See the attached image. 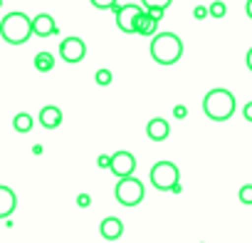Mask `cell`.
<instances>
[{
  "label": "cell",
  "mask_w": 252,
  "mask_h": 243,
  "mask_svg": "<svg viewBox=\"0 0 252 243\" xmlns=\"http://www.w3.org/2000/svg\"><path fill=\"white\" fill-rule=\"evenodd\" d=\"M245 62H247V70L252 72V47L247 50V57H245Z\"/></svg>",
  "instance_id": "4316f807"
},
{
  "label": "cell",
  "mask_w": 252,
  "mask_h": 243,
  "mask_svg": "<svg viewBox=\"0 0 252 243\" xmlns=\"http://www.w3.org/2000/svg\"><path fill=\"white\" fill-rule=\"evenodd\" d=\"M99 233H101L106 241H116V238H121V233H124V223H121L116 216H106V218L101 221V226H99Z\"/></svg>",
  "instance_id": "7c38bea8"
},
{
  "label": "cell",
  "mask_w": 252,
  "mask_h": 243,
  "mask_svg": "<svg viewBox=\"0 0 252 243\" xmlns=\"http://www.w3.org/2000/svg\"><path fill=\"white\" fill-rule=\"evenodd\" d=\"M89 201H92V199H89L87 194H79V196H77V206H89Z\"/></svg>",
  "instance_id": "484cf974"
},
{
  "label": "cell",
  "mask_w": 252,
  "mask_h": 243,
  "mask_svg": "<svg viewBox=\"0 0 252 243\" xmlns=\"http://www.w3.org/2000/svg\"><path fill=\"white\" fill-rule=\"evenodd\" d=\"M146 134H149L151 142H166L168 134H171V127H168V122L163 117H154L146 124Z\"/></svg>",
  "instance_id": "30bf717a"
},
{
  "label": "cell",
  "mask_w": 252,
  "mask_h": 243,
  "mask_svg": "<svg viewBox=\"0 0 252 243\" xmlns=\"http://www.w3.org/2000/svg\"><path fill=\"white\" fill-rule=\"evenodd\" d=\"M109 162H111L109 154H99V157H96V166H99V169H109Z\"/></svg>",
  "instance_id": "603a6c76"
},
{
  "label": "cell",
  "mask_w": 252,
  "mask_h": 243,
  "mask_svg": "<svg viewBox=\"0 0 252 243\" xmlns=\"http://www.w3.org/2000/svg\"><path fill=\"white\" fill-rule=\"evenodd\" d=\"M109 171H111L116 179L131 176V174L136 171V157H134L131 152H124V149L114 152V154H111V162H109Z\"/></svg>",
  "instance_id": "52a82bcc"
},
{
  "label": "cell",
  "mask_w": 252,
  "mask_h": 243,
  "mask_svg": "<svg viewBox=\"0 0 252 243\" xmlns=\"http://www.w3.org/2000/svg\"><path fill=\"white\" fill-rule=\"evenodd\" d=\"M32 62H35V70H37V72H50V70L55 67V57H52V52H37Z\"/></svg>",
  "instance_id": "e0dca14e"
},
{
  "label": "cell",
  "mask_w": 252,
  "mask_h": 243,
  "mask_svg": "<svg viewBox=\"0 0 252 243\" xmlns=\"http://www.w3.org/2000/svg\"><path fill=\"white\" fill-rule=\"evenodd\" d=\"M144 184L131 174V176H121L119 179V184H116V189H114V196H116V201L119 203H124V206H136V203H141L144 201Z\"/></svg>",
  "instance_id": "5b68a950"
},
{
  "label": "cell",
  "mask_w": 252,
  "mask_h": 243,
  "mask_svg": "<svg viewBox=\"0 0 252 243\" xmlns=\"http://www.w3.org/2000/svg\"><path fill=\"white\" fill-rule=\"evenodd\" d=\"M111 10L116 13V25H119V30L134 35V30H136V20L141 18V13H144L146 8H144V5H119V3H116Z\"/></svg>",
  "instance_id": "8992f818"
},
{
  "label": "cell",
  "mask_w": 252,
  "mask_h": 243,
  "mask_svg": "<svg viewBox=\"0 0 252 243\" xmlns=\"http://www.w3.org/2000/svg\"><path fill=\"white\" fill-rule=\"evenodd\" d=\"M151 57L158 65H173L183 57V40L176 33L151 35Z\"/></svg>",
  "instance_id": "7a4b0ae2"
},
{
  "label": "cell",
  "mask_w": 252,
  "mask_h": 243,
  "mask_svg": "<svg viewBox=\"0 0 252 243\" xmlns=\"http://www.w3.org/2000/svg\"><path fill=\"white\" fill-rule=\"evenodd\" d=\"M156 30H158V18H154L149 10H144L141 18L136 20L134 35H156Z\"/></svg>",
  "instance_id": "5bb4252c"
},
{
  "label": "cell",
  "mask_w": 252,
  "mask_h": 243,
  "mask_svg": "<svg viewBox=\"0 0 252 243\" xmlns=\"http://www.w3.org/2000/svg\"><path fill=\"white\" fill-rule=\"evenodd\" d=\"M32 35L37 38H50V35H57V23L50 13H37L32 18Z\"/></svg>",
  "instance_id": "9c48e42d"
},
{
  "label": "cell",
  "mask_w": 252,
  "mask_h": 243,
  "mask_svg": "<svg viewBox=\"0 0 252 243\" xmlns=\"http://www.w3.org/2000/svg\"><path fill=\"white\" fill-rule=\"evenodd\" d=\"M32 124H35V119H32V114H28V112H18V114L13 117V129L20 132V134H28V132L32 129Z\"/></svg>",
  "instance_id": "9a60e30c"
},
{
  "label": "cell",
  "mask_w": 252,
  "mask_h": 243,
  "mask_svg": "<svg viewBox=\"0 0 252 243\" xmlns=\"http://www.w3.org/2000/svg\"><path fill=\"white\" fill-rule=\"evenodd\" d=\"M18 206V196L10 186H0V218H8Z\"/></svg>",
  "instance_id": "4fadbf2b"
},
{
  "label": "cell",
  "mask_w": 252,
  "mask_h": 243,
  "mask_svg": "<svg viewBox=\"0 0 252 243\" xmlns=\"http://www.w3.org/2000/svg\"><path fill=\"white\" fill-rule=\"evenodd\" d=\"M203 112L213 122H227L235 114V94L225 87H215L203 99Z\"/></svg>",
  "instance_id": "3957f363"
},
{
  "label": "cell",
  "mask_w": 252,
  "mask_h": 243,
  "mask_svg": "<svg viewBox=\"0 0 252 243\" xmlns=\"http://www.w3.org/2000/svg\"><path fill=\"white\" fill-rule=\"evenodd\" d=\"M89 3H92L94 8H99V10H111L119 0H89Z\"/></svg>",
  "instance_id": "44dd1931"
},
{
  "label": "cell",
  "mask_w": 252,
  "mask_h": 243,
  "mask_svg": "<svg viewBox=\"0 0 252 243\" xmlns=\"http://www.w3.org/2000/svg\"><path fill=\"white\" fill-rule=\"evenodd\" d=\"M245 13H247V18L252 20V0H247V3H245Z\"/></svg>",
  "instance_id": "83f0119b"
},
{
  "label": "cell",
  "mask_w": 252,
  "mask_h": 243,
  "mask_svg": "<svg viewBox=\"0 0 252 243\" xmlns=\"http://www.w3.org/2000/svg\"><path fill=\"white\" fill-rule=\"evenodd\" d=\"M193 15H195V20H203V18L208 15V8H203V5H195V10H193Z\"/></svg>",
  "instance_id": "cb8c5ba5"
},
{
  "label": "cell",
  "mask_w": 252,
  "mask_h": 243,
  "mask_svg": "<svg viewBox=\"0 0 252 243\" xmlns=\"http://www.w3.org/2000/svg\"><path fill=\"white\" fill-rule=\"evenodd\" d=\"M84 55H87V45H84V40H82V38L69 35V38H64V40L60 42V57H62L64 62H69V65L82 62V60H84Z\"/></svg>",
  "instance_id": "ba28073f"
},
{
  "label": "cell",
  "mask_w": 252,
  "mask_h": 243,
  "mask_svg": "<svg viewBox=\"0 0 252 243\" xmlns=\"http://www.w3.org/2000/svg\"><path fill=\"white\" fill-rule=\"evenodd\" d=\"M111 80H114L111 70H96V75H94V82H96V84H101V87L111 84Z\"/></svg>",
  "instance_id": "d6986e66"
},
{
  "label": "cell",
  "mask_w": 252,
  "mask_h": 243,
  "mask_svg": "<svg viewBox=\"0 0 252 243\" xmlns=\"http://www.w3.org/2000/svg\"><path fill=\"white\" fill-rule=\"evenodd\" d=\"M0 38L10 45H25L32 38V18L20 10H13L0 20Z\"/></svg>",
  "instance_id": "6da1fadb"
},
{
  "label": "cell",
  "mask_w": 252,
  "mask_h": 243,
  "mask_svg": "<svg viewBox=\"0 0 252 243\" xmlns=\"http://www.w3.org/2000/svg\"><path fill=\"white\" fill-rule=\"evenodd\" d=\"M186 114H188L186 104H176V107H173V117H176V119H186Z\"/></svg>",
  "instance_id": "7402d4cb"
},
{
  "label": "cell",
  "mask_w": 252,
  "mask_h": 243,
  "mask_svg": "<svg viewBox=\"0 0 252 243\" xmlns=\"http://www.w3.org/2000/svg\"><path fill=\"white\" fill-rule=\"evenodd\" d=\"M149 179H151L154 189H158V191H173L181 184V171H178V166L173 162H158V164L151 166Z\"/></svg>",
  "instance_id": "277c9868"
},
{
  "label": "cell",
  "mask_w": 252,
  "mask_h": 243,
  "mask_svg": "<svg viewBox=\"0 0 252 243\" xmlns=\"http://www.w3.org/2000/svg\"><path fill=\"white\" fill-rule=\"evenodd\" d=\"M40 124L45 129H57L62 124V109L55 107V104H47L40 109Z\"/></svg>",
  "instance_id": "8fae6325"
},
{
  "label": "cell",
  "mask_w": 252,
  "mask_h": 243,
  "mask_svg": "<svg viewBox=\"0 0 252 243\" xmlns=\"http://www.w3.org/2000/svg\"><path fill=\"white\" fill-rule=\"evenodd\" d=\"M237 196H240V201H242L245 206H252V184H245Z\"/></svg>",
  "instance_id": "ffe728a7"
},
{
  "label": "cell",
  "mask_w": 252,
  "mask_h": 243,
  "mask_svg": "<svg viewBox=\"0 0 252 243\" xmlns=\"http://www.w3.org/2000/svg\"><path fill=\"white\" fill-rule=\"evenodd\" d=\"M242 117H245L247 122H252V102H247V104L242 107Z\"/></svg>",
  "instance_id": "d4e9b609"
},
{
  "label": "cell",
  "mask_w": 252,
  "mask_h": 243,
  "mask_svg": "<svg viewBox=\"0 0 252 243\" xmlns=\"http://www.w3.org/2000/svg\"><path fill=\"white\" fill-rule=\"evenodd\" d=\"M171 3H173V0H141V5H144L154 18H158V20L163 18V13H166V8H168Z\"/></svg>",
  "instance_id": "2e32d148"
},
{
  "label": "cell",
  "mask_w": 252,
  "mask_h": 243,
  "mask_svg": "<svg viewBox=\"0 0 252 243\" xmlns=\"http://www.w3.org/2000/svg\"><path fill=\"white\" fill-rule=\"evenodd\" d=\"M208 15H213V18H225V15H227V5L222 3V0H215V3L208 8Z\"/></svg>",
  "instance_id": "ac0fdd59"
}]
</instances>
